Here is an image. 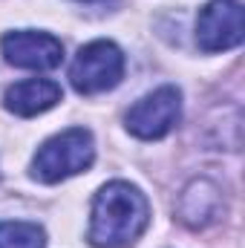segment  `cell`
<instances>
[{
  "instance_id": "7a4b0ae2",
  "label": "cell",
  "mask_w": 245,
  "mask_h": 248,
  "mask_svg": "<svg viewBox=\"0 0 245 248\" xmlns=\"http://www.w3.org/2000/svg\"><path fill=\"white\" fill-rule=\"evenodd\" d=\"M95 162V139L87 127H69L46 139L32 159V179L44 185L63 182L75 173L90 170Z\"/></svg>"
},
{
  "instance_id": "3957f363",
  "label": "cell",
  "mask_w": 245,
  "mask_h": 248,
  "mask_svg": "<svg viewBox=\"0 0 245 248\" xmlns=\"http://www.w3.org/2000/svg\"><path fill=\"white\" fill-rule=\"evenodd\" d=\"M124 52L113 41H90L69 66V81L81 95H98L119 87L124 78Z\"/></svg>"
},
{
  "instance_id": "5b68a950",
  "label": "cell",
  "mask_w": 245,
  "mask_h": 248,
  "mask_svg": "<svg viewBox=\"0 0 245 248\" xmlns=\"http://www.w3.org/2000/svg\"><path fill=\"white\" fill-rule=\"evenodd\" d=\"M245 17L240 0H208L196 17V44L202 52H228L243 44Z\"/></svg>"
},
{
  "instance_id": "ba28073f",
  "label": "cell",
  "mask_w": 245,
  "mask_h": 248,
  "mask_svg": "<svg viewBox=\"0 0 245 248\" xmlns=\"http://www.w3.org/2000/svg\"><path fill=\"white\" fill-rule=\"evenodd\" d=\"M63 98L61 87L49 78H26V81H17L6 90L3 95V104L9 113L20 116V119H32V116H41L46 110H52L58 101Z\"/></svg>"
},
{
  "instance_id": "30bf717a",
  "label": "cell",
  "mask_w": 245,
  "mask_h": 248,
  "mask_svg": "<svg viewBox=\"0 0 245 248\" xmlns=\"http://www.w3.org/2000/svg\"><path fill=\"white\" fill-rule=\"evenodd\" d=\"M78 3H104V0H78Z\"/></svg>"
},
{
  "instance_id": "277c9868",
  "label": "cell",
  "mask_w": 245,
  "mask_h": 248,
  "mask_svg": "<svg viewBox=\"0 0 245 248\" xmlns=\"http://www.w3.org/2000/svg\"><path fill=\"white\" fill-rule=\"evenodd\" d=\"M179 119H182V90L173 84H165L147 93L144 98H138L127 110L124 127L136 139L153 141V139H165L179 124Z\"/></svg>"
},
{
  "instance_id": "9c48e42d",
  "label": "cell",
  "mask_w": 245,
  "mask_h": 248,
  "mask_svg": "<svg viewBox=\"0 0 245 248\" xmlns=\"http://www.w3.org/2000/svg\"><path fill=\"white\" fill-rule=\"evenodd\" d=\"M46 231L38 222H0V248H44Z\"/></svg>"
},
{
  "instance_id": "8992f818",
  "label": "cell",
  "mask_w": 245,
  "mask_h": 248,
  "mask_svg": "<svg viewBox=\"0 0 245 248\" xmlns=\"http://www.w3.org/2000/svg\"><path fill=\"white\" fill-rule=\"evenodd\" d=\"M0 52L3 61L17 66V69H35V72H49L63 61V44L49 32H35V29H15L0 38Z\"/></svg>"
},
{
  "instance_id": "6da1fadb",
  "label": "cell",
  "mask_w": 245,
  "mask_h": 248,
  "mask_svg": "<svg viewBox=\"0 0 245 248\" xmlns=\"http://www.w3.org/2000/svg\"><path fill=\"white\" fill-rule=\"evenodd\" d=\"M150 225V202L136 185L116 179L98 187L87 240L95 248H130Z\"/></svg>"
},
{
  "instance_id": "52a82bcc",
  "label": "cell",
  "mask_w": 245,
  "mask_h": 248,
  "mask_svg": "<svg viewBox=\"0 0 245 248\" xmlns=\"http://www.w3.org/2000/svg\"><path fill=\"white\" fill-rule=\"evenodd\" d=\"M222 211V190L216 182L199 176L193 182H187L179 193V205L176 214L187 228H208L211 222H216Z\"/></svg>"
}]
</instances>
